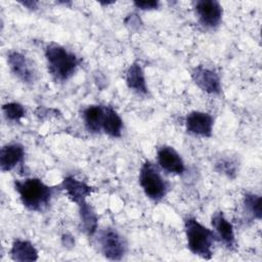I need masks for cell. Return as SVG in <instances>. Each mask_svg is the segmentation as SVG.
Masks as SVG:
<instances>
[{"mask_svg":"<svg viewBox=\"0 0 262 262\" xmlns=\"http://www.w3.org/2000/svg\"><path fill=\"white\" fill-rule=\"evenodd\" d=\"M14 188L21 204L30 211L41 212L50 204L55 187L45 184L39 178H26L14 181Z\"/></svg>","mask_w":262,"mask_h":262,"instance_id":"cell-1","label":"cell"},{"mask_svg":"<svg viewBox=\"0 0 262 262\" xmlns=\"http://www.w3.org/2000/svg\"><path fill=\"white\" fill-rule=\"evenodd\" d=\"M184 230L190 252L203 259H211L215 243L218 241L216 233L192 217L184 220Z\"/></svg>","mask_w":262,"mask_h":262,"instance_id":"cell-2","label":"cell"},{"mask_svg":"<svg viewBox=\"0 0 262 262\" xmlns=\"http://www.w3.org/2000/svg\"><path fill=\"white\" fill-rule=\"evenodd\" d=\"M81 227L87 235H93L96 232L98 225V218L93 208L85 201L78 205Z\"/></svg>","mask_w":262,"mask_h":262,"instance_id":"cell-17","label":"cell"},{"mask_svg":"<svg viewBox=\"0 0 262 262\" xmlns=\"http://www.w3.org/2000/svg\"><path fill=\"white\" fill-rule=\"evenodd\" d=\"M12 260L26 262L36 261L38 259V251L32 243L24 239H15L10 249Z\"/></svg>","mask_w":262,"mask_h":262,"instance_id":"cell-16","label":"cell"},{"mask_svg":"<svg viewBox=\"0 0 262 262\" xmlns=\"http://www.w3.org/2000/svg\"><path fill=\"white\" fill-rule=\"evenodd\" d=\"M25 158V148L19 143H8L2 146L0 152V169L2 172H8L23 163Z\"/></svg>","mask_w":262,"mask_h":262,"instance_id":"cell-13","label":"cell"},{"mask_svg":"<svg viewBox=\"0 0 262 262\" xmlns=\"http://www.w3.org/2000/svg\"><path fill=\"white\" fill-rule=\"evenodd\" d=\"M133 4L141 10H154L159 7V1H134Z\"/></svg>","mask_w":262,"mask_h":262,"instance_id":"cell-22","label":"cell"},{"mask_svg":"<svg viewBox=\"0 0 262 262\" xmlns=\"http://www.w3.org/2000/svg\"><path fill=\"white\" fill-rule=\"evenodd\" d=\"M215 169L227 177L234 178L237 171V162L231 157H222L216 161Z\"/></svg>","mask_w":262,"mask_h":262,"instance_id":"cell-20","label":"cell"},{"mask_svg":"<svg viewBox=\"0 0 262 262\" xmlns=\"http://www.w3.org/2000/svg\"><path fill=\"white\" fill-rule=\"evenodd\" d=\"M101 130L111 137H120L122 135L123 120L112 106H104Z\"/></svg>","mask_w":262,"mask_h":262,"instance_id":"cell-15","label":"cell"},{"mask_svg":"<svg viewBox=\"0 0 262 262\" xmlns=\"http://www.w3.org/2000/svg\"><path fill=\"white\" fill-rule=\"evenodd\" d=\"M157 159L160 167L168 173L181 175L185 171L182 158L172 146H161L157 151Z\"/></svg>","mask_w":262,"mask_h":262,"instance_id":"cell-10","label":"cell"},{"mask_svg":"<svg viewBox=\"0 0 262 262\" xmlns=\"http://www.w3.org/2000/svg\"><path fill=\"white\" fill-rule=\"evenodd\" d=\"M48 71L56 81L69 80L77 71L80 59L63 46L51 43L45 48Z\"/></svg>","mask_w":262,"mask_h":262,"instance_id":"cell-3","label":"cell"},{"mask_svg":"<svg viewBox=\"0 0 262 262\" xmlns=\"http://www.w3.org/2000/svg\"><path fill=\"white\" fill-rule=\"evenodd\" d=\"M126 84L129 89L138 94L145 95L148 93L144 72L139 62L135 61L128 68L126 72Z\"/></svg>","mask_w":262,"mask_h":262,"instance_id":"cell-14","label":"cell"},{"mask_svg":"<svg viewBox=\"0 0 262 262\" xmlns=\"http://www.w3.org/2000/svg\"><path fill=\"white\" fill-rule=\"evenodd\" d=\"M191 78L196 86L204 92L209 94H220L221 81L219 75L215 71L200 64L192 69Z\"/></svg>","mask_w":262,"mask_h":262,"instance_id":"cell-8","label":"cell"},{"mask_svg":"<svg viewBox=\"0 0 262 262\" xmlns=\"http://www.w3.org/2000/svg\"><path fill=\"white\" fill-rule=\"evenodd\" d=\"M60 187L66 191L68 198L77 205L85 202L86 199L94 190L92 186L81 180H78L74 176L64 177L60 184Z\"/></svg>","mask_w":262,"mask_h":262,"instance_id":"cell-11","label":"cell"},{"mask_svg":"<svg viewBox=\"0 0 262 262\" xmlns=\"http://www.w3.org/2000/svg\"><path fill=\"white\" fill-rule=\"evenodd\" d=\"M194 11L200 23L209 29L217 28L221 20L223 9L216 0H200L194 3Z\"/></svg>","mask_w":262,"mask_h":262,"instance_id":"cell-7","label":"cell"},{"mask_svg":"<svg viewBox=\"0 0 262 262\" xmlns=\"http://www.w3.org/2000/svg\"><path fill=\"white\" fill-rule=\"evenodd\" d=\"M212 226L215 229V233L228 249L235 247V235L232 224L225 218L223 212H215L211 218Z\"/></svg>","mask_w":262,"mask_h":262,"instance_id":"cell-12","label":"cell"},{"mask_svg":"<svg viewBox=\"0 0 262 262\" xmlns=\"http://www.w3.org/2000/svg\"><path fill=\"white\" fill-rule=\"evenodd\" d=\"M62 241H63V245L66 246H73L74 245V238L71 235H63L62 236Z\"/></svg>","mask_w":262,"mask_h":262,"instance_id":"cell-24","label":"cell"},{"mask_svg":"<svg viewBox=\"0 0 262 262\" xmlns=\"http://www.w3.org/2000/svg\"><path fill=\"white\" fill-rule=\"evenodd\" d=\"M103 111V105H89L83 111L82 117L88 131L92 133H97L101 131Z\"/></svg>","mask_w":262,"mask_h":262,"instance_id":"cell-18","label":"cell"},{"mask_svg":"<svg viewBox=\"0 0 262 262\" xmlns=\"http://www.w3.org/2000/svg\"><path fill=\"white\" fill-rule=\"evenodd\" d=\"M186 131L201 137H211L214 127L213 117L204 112L193 111L185 118Z\"/></svg>","mask_w":262,"mask_h":262,"instance_id":"cell-9","label":"cell"},{"mask_svg":"<svg viewBox=\"0 0 262 262\" xmlns=\"http://www.w3.org/2000/svg\"><path fill=\"white\" fill-rule=\"evenodd\" d=\"M139 184L145 195L156 202L165 198L168 191V183L163 178L160 170L151 162L146 161L139 171Z\"/></svg>","mask_w":262,"mask_h":262,"instance_id":"cell-4","label":"cell"},{"mask_svg":"<svg viewBox=\"0 0 262 262\" xmlns=\"http://www.w3.org/2000/svg\"><path fill=\"white\" fill-rule=\"evenodd\" d=\"M7 62L14 76L26 84H33L38 79V72L34 62L18 51L7 54Z\"/></svg>","mask_w":262,"mask_h":262,"instance_id":"cell-5","label":"cell"},{"mask_svg":"<svg viewBox=\"0 0 262 262\" xmlns=\"http://www.w3.org/2000/svg\"><path fill=\"white\" fill-rule=\"evenodd\" d=\"M19 3L29 9H36L38 5L37 1H21Z\"/></svg>","mask_w":262,"mask_h":262,"instance_id":"cell-23","label":"cell"},{"mask_svg":"<svg viewBox=\"0 0 262 262\" xmlns=\"http://www.w3.org/2000/svg\"><path fill=\"white\" fill-rule=\"evenodd\" d=\"M99 244L102 254L110 260H121L127 250L125 239L113 228H105L100 232Z\"/></svg>","mask_w":262,"mask_h":262,"instance_id":"cell-6","label":"cell"},{"mask_svg":"<svg viewBox=\"0 0 262 262\" xmlns=\"http://www.w3.org/2000/svg\"><path fill=\"white\" fill-rule=\"evenodd\" d=\"M244 207L249 215L258 220L261 219V196L254 193H246L244 195Z\"/></svg>","mask_w":262,"mask_h":262,"instance_id":"cell-19","label":"cell"},{"mask_svg":"<svg viewBox=\"0 0 262 262\" xmlns=\"http://www.w3.org/2000/svg\"><path fill=\"white\" fill-rule=\"evenodd\" d=\"M2 111L4 114V117L11 122L18 123L21 118L25 117L26 115V110L24 105H21L18 102H8L3 104Z\"/></svg>","mask_w":262,"mask_h":262,"instance_id":"cell-21","label":"cell"}]
</instances>
